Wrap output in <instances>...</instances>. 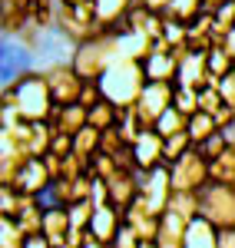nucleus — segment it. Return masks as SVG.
Listing matches in <instances>:
<instances>
[{"label":"nucleus","instance_id":"nucleus-1","mask_svg":"<svg viewBox=\"0 0 235 248\" xmlns=\"http://www.w3.org/2000/svg\"><path fill=\"white\" fill-rule=\"evenodd\" d=\"M103 96L116 106H133L146 86V73H142V63L133 57H119L106 66V73L99 77Z\"/></svg>","mask_w":235,"mask_h":248},{"label":"nucleus","instance_id":"nucleus-2","mask_svg":"<svg viewBox=\"0 0 235 248\" xmlns=\"http://www.w3.org/2000/svg\"><path fill=\"white\" fill-rule=\"evenodd\" d=\"M10 90L17 96V109H20L23 119H30V123L50 119L53 99H50V86H47V79H43V70H37V66L23 70V73L10 83Z\"/></svg>","mask_w":235,"mask_h":248},{"label":"nucleus","instance_id":"nucleus-3","mask_svg":"<svg viewBox=\"0 0 235 248\" xmlns=\"http://www.w3.org/2000/svg\"><path fill=\"white\" fill-rule=\"evenodd\" d=\"M57 27L73 40V43H86V40H96L99 33H103V23H99V17H96L93 0L60 3L57 7Z\"/></svg>","mask_w":235,"mask_h":248},{"label":"nucleus","instance_id":"nucleus-4","mask_svg":"<svg viewBox=\"0 0 235 248\" xmlns=\"http://www.w3.org/2000/svg\"><path fill=\"white\" fill-rule=\"evenodd\" d=\"M199 215L209 218L216 229H235V186L209 182L199 192Z\"/></svg>","mask_w":235,"mask_h":248},{"label":"nucleus","instance_id":"nucleus-5","mask_svg":"<svg viewBox=\"0 0 235 248\" xmlns=\"http://www.w3.org/2000/svg\"><path fill=\"white\" fill-rule=\"evenodd\" d=\"M169 182L179 192H202L209 186V162L202 159V153H199L196 146L169 166Z\"/></svg>","mask_w":235,"mask_h":248},{"label":"nucleus","instance_id":"nucleus-6","mask_svg":"<svg viewBox=\"0 0 235 248\" xmlns=\"http://www.w3.org/2000/svg\"><path fill=\"white\" fill-rule=\"evenodd\" d=\"M43 79H47V86H50L53 106H73L79 99L83 79H79V73L70 63H50V66H43Z\"/></svg>","mask_w":235,"mask_h":248},{"label":"nucleus","instance_id":"nucleus-7","mask_svg":"<svg viewBox=\"0 0 235 248\" xmlns=\"http://www.w3.org/2000/svg\"><path fill=\"white\" fill-rule=\"evenodd\" d=\"M169 106H172V83H146L139 99L133 103V109H136V116H139V123H142L146 133L156 129V119Z\"/></svg>","mask_w":235,"mask_h":248},{"label":"nucleus","instance_id":"nucleus-8","mask_svg":"<svg viewBox=\"0 0 235 248\" xmlns=\"http://www.w3.org/2000/svg\"><path fill=\"white\" fill-rule=\"evenodd\" d=\"M139 195L149 202V209L153 212H166V205H169V195H172V182H169V166L162 162V166H156V169L149 172H139Z\"/></svg>","mask_w":235,"mask_h":248},{"label":"nucleus","instance_id":"nucleus-9","mask_svg":"<svg viewBox=\"0 0 235 248\" xmlns=\"http://www.w3.org/2000/svg\"><path fill=\"white\" fill-rule=\"evenodd\" d=\"M176 70L179 60L172 50H166V43L156 40L153 50L142 57V73H146V83H176Z\"/></svg>","mask_w":235,"mask_h":248},{"label":"nucleus","instance_id":"nucleus-10","mask_svg":"<svg viewBox=\"0 0 235 248\" xmlns=\"http://www.w3.org/2000/svg\"><path fill=\"white\" fill-rule=\"evenodd\" d=\"M50 182H53V175H50V169H47V162L37 159V155H30V159H23V166H20L17 179H14V189L23 192V195L43 199L47 189H50Z\"/></svg>","mask_w":235,"mask_h":248},{"label":"nucleus","instance_id":"nucleus-11","mask_svg":"<svg viewBox=\"0 0 235 248\" xmlns=\"http://www.w3.org/2000/svg\"><path fill=\"white\" fill-rule=\"evenodd\" d=\"M106 192H110V205L123 215L139 195V172H123L119 169L116 175L106 179Z\"/></svg>","mask_w":235,"mask_h":248},{"label":"nucleus","instance_id":"nucleus-12","mask_svg":"<svg viewBox=\"0 0 235 248\" xmlns=\"http://www.w3.org/2000/svg\"><path fill=\"white\" fill-rule=\"evenodd\" d=\"M209 79V63H205V53H196V50H186L182 57H179V70H176V83L179 86H189V90H199V86H205Z\"/></svg>","mask_w":235,"mask_h":248},{"label":"nucleus","instance_id":"nucleus-13","mask_svg":"<svg viewBox=\"0 0 235 248\" xmlns=\"http://www.w3.org/2000/svg\"><path fill=\"white\" fill-rule=\"evenodd\" d=\"M133 155H136L139 172H149V169H156V166H162V136L156 129L139 133L133 139Z\"/></svg>","mask_w":235,"mask_h":248},{"label":"nucleus","instance_id":"nucleus-14","mask_svg":"<svg viewBox=\"0 0 235 248\" xmlns=\"http://www.w3.org/2000/svg\"><path fill=\"white\" fill-rule=\"evenodd\" d=\"M186 229L189 222L176 215V212H162L159 215V232H156V245L159 248H186Z\"/></svg>","mask_w":235,"mask_h":248},{"label":"nucleus","instance_id":"nucleus-15","mask_svg":"<svg viewBox=\"0 0 235 248\" xmlns=\"http://www.w3.org/2000/svg\"><path fill=\"white\" fill-rule=\"evenodd\" d=\"M50 126H53V133H66V136H77L83 126H86V106H53V113L47 119Z\"/></svg>","mask_w":235,"mask_h":248},{"label":"nucleus","instance_id":"nucleus-16","mask_svg":"<svg viewBox=\"0 0 235 248\" xmlns=\"http://www.w3.org/2000/svg\"><path fill=\"white\" fill-rule=\"evenodd\" d=\"M119 225H123V215H119V212L106 202V205H96V209H93V218H90V235L110 245Z\"/></svg>","mask_w":235,"mask_h":248},{"label":"nucleus","instance_id":"nucleus-17","mask_svg":"<svg viewBox=\"0 0 235 248\" xmlns=\"http://www.w3.org/2000/svg\"><path fill=\"white\" fill-rule=\"evenodd\" d=\"M186 248H219V229L209 218H192L186 229Z\"/></svg>","mask_w":235,"mask_h":248},{"label":"nucleus","instance_id":"nucleus-18","mask_svg":"<svg viewBox=\"0 0 235 248\" xmlns=\"http://www.w3.org/2000/svg\"><path fill=\"white\" fill-rule=\"evenodd\" d=\"M209 182H216V186H235V149L232 146H225L209 162Z\"/></svg>","mask_w":235,"mask_h":248},{"label":"nucleus","instance_id":"nucleus-19","mask_svg":"<svg viewBox=\"0 0 235 248\" xmlns=\"http://www.w3.org/2000/svg\"><path fill=\"white\" fill-rule=\"evenodd\" d=\"M53 126L47 123V119H40V123H30V133H27V155H43L50 153V142H53Z\"/></svg>","mask_w":235,"mask_h":248},{"label":"nucleus","instance_id":"nucleus-20","mask_svg":"<svg viewBox=\"0 0 235 248\" xmlns=\"http://www.w3.org/2000/svg\"><path fill=\"white\" fill-rule=\"evenodd\" d=\"M186 133H189V139H192V146H199V142H205L209 136H216L219 126H216V119H212V113H202V109H199V113L189 116Z\"/></svg>","mask_w":235,"mask_h":248},{"label":"nucleus","instance_id":"nucleus-21","mask_svg":"<svg viewBox=\"0 0 235 248\" xmlns=\"http://www.w3.org/2000/svg\"><path fill=\"white\" fill-rule=\"evenodd\" d=\"M136 0H93V7H96V17L103 27H113L119 20L129 14V7H133Z\"/></svg>","mask_w":235,"mask_h":248},{"label":"nucleus","instance_id":"nucleus-22","mask_svg":"<svg viewBox=\"0 0 235 248\" xmlns=\"http://www.w3.org/2000/svg\"><path fill=\"white\" fill-rule=\"evenodd\" d=\"M86 123L93 126V129H110V126H116L119 123V106L116 103H110V99H103V103H96L93 109H86Z\"/></svg>","mask_w":235,"mask_h":248},{"label":"nucleus","instance_id":"nucleus-23","mask_svg":"<svg viewBox=\"0 0 235 248\" xmlns=\"http://www.w3.org/2000/svg\"><path fill=\"white\" fill-rule=\"evenodd\" d=\"M166 209L176 212V215H182L186 222H192V218H199V192H179V189H172Z\"/></svg>","mask_w":235,"mask_h":248},{"label":"nucleus","instance_id":"nucleus-24","mask_svg":"<svg viewBox=\"0 0 235 248\" xmlns=\"http://www.w3.org/2000/svg\"><path fill=\"white\" fill-rule=\"evenodd\" d=\"M186 123H189V116L179 113L176 106H169V109L156 119V133L162 136V139H169V136H176V133H186Z\"/></svg>","mask_w":235,"mask_h":248},{"label":"nucleus","instance_id":"nucleus-25","mask_svg":"<svg viewBox=\"0 0 235 248\" xmlns=\"http://www.w3.org/2000/svg\"><path fill=\"white\" fill-rule=\"evenodd\" d=\"M73 153L83 155V159H93V155L99 153V129H93V126L86 123V126L73 136Z\"/></svg>","mask_w":235,"mask_h":248},{"label":"nucleus","instance_id":"nucleus-26","mask_svg":"<svg viewBox=\"0 0 235 248\" xmlns=\"http://www.w3.org/2000/svg\"><path fill=\"white\" fill-rule=\"evenodd\" d=\"M189 149H192V139H189V133L169 136V139H162V162H166V166H172V162H176V159H182Z\"/></svg>","mask_w":235,"mask_h":248},{"label":"nucleus","instance_id":"nucleus-27","mask_svg":"<svg viewBox=\"0 0 235 248\" xmlns=\"http://www.w3.org/2000/svg\"><path fill=\"white\" fill-rule=\"evenodd\" d=\"M66 209H70V229L73 232H90V218H93V209H96L93 199L73 202V205H66Z\"/></svg>","mask_w":235,"mask_h":248},{"label":"nucleus","instance_id":"nucleus-28","mask_svg":"<svg viewBox=\"0 0 235 248\" xmlns=\"http://www.w3.org/2000/svg\"><path fill=\"white\" fill-rule=\"evenodd\" d=\"M205 63H209V77H216V79H222L225 73H232L235 70V60L222 50V46H212L209 53H205Z\"/></svg>","mask_w":235,"mask_h":248},{"label":"nucleus","instance_id":"nucleus-29","mask_svg":"<svg viewBox=\"0 0 235 248\" xmlns=\"http://www.w3.org/2000/svg\"><path fill=\"white\" fill-rule=\"evenodd\" d=\"M123 146H133L129 139H126V133H123V126H110V129H103L99 133V153H110V155H116Z\"/></svg>","mask_w":235,"mask_h":248},{"label":"nucleus","instance_id":"nucleus-30","mask_svg":"<svg viewBox=\"0 0 235 248\" xmlns=\"http://www.w3.org/2000/svg\"><path fill=\"white\" fill-rule=\"evenodd\" d=\"M196 96H199V109L202 113H216L219 106H225L222 103V93H219V79H209L205 86H199Z\"/></svg>","mask_w":235,"mask_h":248},{"label":"nucleus","instance_id":"nucleus-31","mask_svg":"<svg viewBox=\"0 0 235 248\" xmlns=\"http://www.w3.org/2000/svg\"><path fill=\"white\" fill-rule=\"evenodd\" d=\"M172 106H176L179 113H186V116L199 113V96H196V90H189V86H179V83H172Z\"/></svg>","mask_w":235,"mask_h":248},{"label":"nucleus","instance_id":"nucleus-32","mask_svg":"<svg viewBox=\"0 0 235 248\" xmlns=\"http://www.w3.org/2000/svg\"><path fill=\"white\" fill-rule=\"evenodd\" d=\"M23 159H30V155L0 153V186H14V179H17V172H20V166H23Z\"/></svg>","mask_w":235,"mask_h":248},{"label":"nucleus","instance_id":"nucleus-33","mask_svg":"<svg viewBox=\"0 0 235 248\" xmlns=\"http://www.w3.org/2000/svg\"><path fill=\"white\" fill-rule=\"evenodd\" d=\"M116 172H119L116 159H113L110 153H96L93 159H90V175H93V179H103V182H106V179L116 175Z\"/></svg>","mask_w":235,"mask_h":248},{"label":"nucleus","instance_id":"nucleus-34","mask_svg":"<svg viewBox=\"0 0 235 248\" xmlns=\"http://www.w3.org/2000/svg\"><path fill=\"white\" fill-rule=\"evenodd\" d=\"M212 17H216V33H219V43H222V37L229 33L235 27V0H229V3H222L219 10H212Z\"/></svg>","mask_w":235,"mask_h":248},{"label":"nucleus","instance_id":"nucleus-35","mask_svg":"<svg viewBox=\"0 0 235 248\" xmlns=\"http://www.w3.org/2000/svg\"><path fill=\"white\" fill-rule=\"evenodd\" d=\"M199 10H202V0H172V7H169L166 14H169V17H176V20H186V23H189V20L196 17Z\"/></svg>","mask_w":235,"mask_h":248},{"label":"nucleus","instance_id":"nucleus-36","mask_svg":"<svg viewBox=\"0 0 235 248\" xmlns=\"http://www.w3.org/2000/svg\"><path fill=\"white\" fill-rule=\"evenodd\" d=\"M106 96H103V86H99V79H93V83H86L83 79V90H79V106H86V109H93L96 103H103Z\"/></svg>","mask_w":235,"mask_h":248},{"label":"nucleus","instance_id":"nucleus-37","mask_svg":"<svg viewBox=\"0 0 235 248\" xmlns=\"http://www.w3.org/2000/svg\"><path fill=\"white\" fill-rule=\"evenodd\" d=\"M139 245H142V238H139V235H136L133 229H129L126 222H123V225L116 229L113 242H110V248H139Z\"/></svg>","mask_w":235,"mask_h":248},{"label":"nucleus","instance_id":"nucleus-38","mask_svg":"<svg viewBox=\"0 0 235 248\" xmlns=\"http://www.w3.org/2000/svg\"><path fill=\"white\" fill-rule=\"evenodd\" d=\"M196 149L202 153V159H205V162H212V159H216V155L225 149V139H222V133H216V136H209L205 142H199Z\"/></svg>","mask_w":235,"mask_h":248},{"label":"nucleus","instance_id":"nucleus-39","mask_svg":"<svg viewBox=\"0 0 235 248\" xmlns=\"http://www.w3.org/2000/svg\"><path fill=\"white\" fill-rule=\"evenodd\" d=\"M219 93H222V103L235 109V70H232V73H225V77L219 79Z\"/></svg>","mask_w":235,"mask_h":248},{"label":"nucleus","instance_id":"nucleus-40","mask_svg":"<svg viewBox=\"0 0 235 248\" xmlns=\"http://www.w3.org/2000/svg\"><path fill=\"white\" fill-rule=\"evenodd\" d=\"M50 153H57V155H70V153H73V136L57 133V136H53V142H50Z\"/></svg>","mask_w":235,"mask_h":248},{"label":"nucleus","instance_id":"nucleus-41","mask_svg":"<svg viewBox=\"0 0 235 248\" xmlns=\"http://www.w3.org/2000/svg\"><path fill=\"white\" fill-rule=\"evenodd\" d=\"M212 119H216V126H219V129H222V126L235 123V109H232V106H219L216 113H212Z\"/></svg>","mask_w":235,"mask_h":248},{"label":"nucleus","instance_id":"nucleus-42","mask_svg":"<svg viewBox=\"0 0 235 248\" xmlns=\"http://www.w3.org/2000/svg\"><path fill=\"white\" fill-rule=\"evenodd\" d=\"M219 248H235V229H219Z\"/></svg>","mask_w":235,"mask_h":248},{"label":"nucleus","instance_id":"nucleus-43","mask_svg":"<svg viewBox=\"0 0 235 248\" xmlns=\"http://www.w3.org/2000/svg\"><path fill=\"white\" fill-rule=\"evenodd\" d=\"M219 46H222V50H225V53L235 60V27L229 30V33H225V37H222V43H219Z\"/></svg>","mask_w":235,"mask_h":248},{"label":"nucleus","instance_id":"nucleus-44","mask_svg":"<svg viewBox=\"0 0 235 248\" xmlns=\"http://www.w3.org/2000/svg\"><path fill=\"white\" fill-rule=\"evenodd\" d=\"M139 3H146V7L156 10V14H166V10L172 7V0H139Z\"/></svg>","mask_w":235,"mask_h":248},{"label":"nucleus","instance_id":"nucleus-45","mask_svg":"<svg viewBox=\"0 0 235 248\" xmlns=\"http://www.w3.org/2000/svg\"><path fill=\"white\" fill-rule=\"evenodd\" d=\"M219 133H222V139H225V146H232V149H235V123H229V126H222Z\"/></svg>","mask_w":235,"mask_h":248},{"label":"nucleus","instance_id":"nucleus-46","mask_svg":"<svg viewBox=\"0 0 235 248\" xmlns=\"http://www.w3.org/2000/svg\"><path fill=\"white\" fill-rule=\"evenodd\" d=\"M23 248H50V242L43 238V235H33V238H27V245Z\"/></svg>","mask_w":235,"mask_h":248},{"label":"nucleus","instance_id":"nucleus-47","mask_svg":"<svg viewBox=\"0 0 235 248\" xmlns=\"http://www.w3.org/2000/svg\"><path fill=\"white\" fill-rule=\"evenodd\" d=\"M222 3H229V0H202V10H219Z\"/></svg>","mask_w":235,"mask_h":248},{"label":"nucleus","instance_id":"nucleus-48","mask_svg":"<svg viewBox=\"0 0 235 248\" xmlns=\"http://www.w3.org/2000/svg\"><path fill=\"white\" fill-rule=\"evenodd\" d=\"M139 248H159V245H156V242H142Z\"/></svg>","mask_w":235,"mask_h":248},{"label":"nucleus","instance_id":"nucleus-49","mask_svg":"<svg viewBox=\"0 0 235 248\" xmlns=\"http://www.w3.org/2000/svg\"><path fill=\"white\" fill-rule=\"evenodd\" d=\"M57 3H83V0H57Z\"/></svg>","mask_w":235,"mask_h":248},{"label":"nucleus","instance_id":"nucleus-50","mask_svg":"<svg viewBox=\"0 0 235 248\" xmlns=\"http://www.w3.org/2000/svg\"><path fill=\"white\" fill-rule=\"evenodd\" d=\"M0 20H3V0H0Z\"/></svg>","mask_w":235,"mask_h":248}]
</instances>
